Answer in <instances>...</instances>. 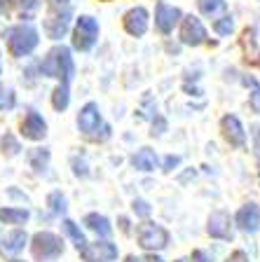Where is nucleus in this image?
<instances>
[{"instance_id":"1","label":"nucleus","mask_w":260,"mask_h":262,"mask_svg":"<svg viewBox=\"0 0 260 262\" xmlns=\"http://www.w3.org/2000/svg\"><path fill=\"white\" fill-rule=\"evenodd\" d=\"M40 73L47 77H59L64 84H68L75 73V66H73V56L68 47H54L47 54V59L40 66Z\"/></svg>"},{"instance_id":"2","label":"nucleus","mask_w":260,"mask_h":262,"mask_svg":"<svg viewBox=\"0 0 260 262\" xmlns=\"http://www.w3.org/2000/svg\"><path fill=\"white\" fill-rule=\"evenodd\" d=\"M77 126H80L82 136L89 141H106L110 136V126L103 122L96 103H87L77 115Z\"/></svg>"},{"instance_id":"3","label":"nucleus","mask_w":260,"mask_h":262,"mask_svg":"<svg viewBox=\"0 0 260 262\" xmlns=\"http://www.w3.org/2000/svg\"><path fill=\"white\" fill-rule=\"evenodd\" d=\"M38 31L31 26V24H19L7 33V45H10V52L14 56H26L31 54L33 49L38 47Z\"/></svg>"},{"instance_id":"4","label":"nucleus","mask_w":260,"mask_h":262,"mask_svg":"<svg viewBox=\"0 0 260 262\" xmlns=\"http://www.w3.org/2000/svg\"><path fill=\"white\" fill-rule=\"evenodd\" d=\"M31 251L35 260H56L64 253V241L52 232H38L31 241Z\"/></svg>"},{"instance_id":"5","label":"nucleus","mask_w":260,"mask_h":262,"mask_svg":"<svg viewBox=\"0 0 260 262\" xmlns=\"http://www.w3.org/2000/svg\"><path fill=\"white\" fill-rule=\"evenodd\" d=\"M169 244V232L157 223H143L138 227V246L146 251H162Z\"/></svg>"},{"instance_id":"6","label":"nucleus","mask_w":260,"mask_h":262,"mask_svg":"<svg viewBox=\"0 0 260 262\" xmlns=\"http://www.w3.org/2000/svg\"><path fill=\"white\" fill-rule=\"evenodd\" d=\"M96 38H98V24L96 19L92 16H80L77 19V26H75V35H73V47L80 49V52H87L96 45Z\"/></svg>"},{"instance_id":"7","label":"nucleus","mask_w":260,"mask_h":262,"mask_svg":"<svg viewBox=\"0 0 260 262\" xmlns=\"http://www.w3.org/2000/svg\"><path fill=\"white\" fill-rule=\"evenodd\" d=\"M80 255L85 262H113L117 257V246L110 241H96V244H85L80 248Z\"/></svg>"},{"instance_id":"8","label":"nucleus","mask_w":260,"mask_h":262,"mask_svg":"<svg viewBox=\"0 0 260 262\" xmlns=\"http://www.w3.org/2000/svg\"><path fill=\"white\" fill-rule=\"evenodd\" d=\"M181 40L183 45L190 47H197V45L206 42V28L202 26V21L197 16H183V24H181Z\"/></svg>"},{"instance_id":"9","label":"nucleus","mask_w":260,"mask_h":262,"mask_svg":"<svg viewBox=\"0 0 260 262\" xmlns=\"http://www.w3.org/2000/svg\"><path fill=\"white\" fill-rule=\"evenodd\" d=\"M221 129H223V136H225V141H228L232 147H244L246 131H244L242 122H239L234 115H225V117H223V120H221Z\"/></svg>"},{"instance_id":"10","label":"nucleus","mask_w":260,"mask_h":262,"mask_svg":"<svg viewBox=\"0 0 260 262\" xmlns=\"http://www.w3.org/2000/svg\"><path fill=\"white\" fill-rule=\"evenodd\" d=\"M122 24H125V31L129 33V35L141 38V35H146V31H148V12L143 10V7H131V10L125 14Z\"/></svg>"},{"instance_id":"11","label":"nucleus","mask_w":260,"mask_h":262,"mask_svg":"<svg viewBox=\"0 0 260 262\" xmlns=\"http://www.w3.org/2000/svg\"><path fill=\"white\" fill-rule=\"evenodd\" d=\"M183 19V14H181V10L178 7H169V5H164V3H159L157 5V10H155V26L159 28V33H171L173 31V26Z\"/></svg>"},{"instance_id":"12","label":"nucleus","mask_w":260,"mask_h":262,"mask_svg":"<svg viewBox=\"0 0 260 262\" xmlns=\"http://www.w3.org/2000/svg\"><path fill=\"white\" fill-rule=\"evenodd\" d=\"M68 26H71V12H68V10L52 12V14L45 19V31H47V35L52 40L64 38L66 31H68Z\"/></svg>"},{"instance_id":"13","label":"nucleus","mask_w":260,"mask_h":262,"mask_svg":"<svg viewBox=\"0 0 260 262\" xmlns=\"http://www.w3.org/2000/svg\"><path fill=\"white\" fill-rule=\"evenodd\" d=\"M237 227L242 229V232H249V234H253V232H258L260 229V208L255 206V204H246V206H242L237 211Z\"/></svg>"},{"instance_id":"14","label":"nucleus","mask_w":260,"mask_h":262,"mask_svg":"<svg viewBox=\"0 0 260 262\" xmlns=\"http://www.w3.org/2000/svg\"><path fill=\"white\" fill-rule=\"evenodd\" d=\"M206 232L213 236V239H223V241H230L232 239V227H230V215L223 211H216L209 215V227Z\"/></svg>"},{"instance_id":"15","label":"nucleus","mask_w":260,"mask_h":262,"mask_svg":"<svg viewBox=\"0 0 260 262\" xmlns=\"http://www.w3.org/2000/svg\"><path fill=\"white\" fill-rule=\"evenodd\" d=\"M22 134L31 141H43L45 134H47V124H45L43 115L38 113H28L26 120L22 122Z\"/></svg>"},{"instance_id":"16","label":"nucleus","mask_w":260,"mask_h":262,"mask_svg":"<svg viewBox=\"0 0 260 262\" xmlns=\"http://www.w3.org/2000/svg\"><path fill=\"white\" fill-rule=\"evenodd\" d=\"M242 47H244V54L249 63H260V47L255 42V31L253 28H246L244 35H242Z\"/></svg>"},{"instance_id":"17","label":"nucleus","mask_w":260,"mask_h":262,"mask_svg":"<svg viewBox=\"0 0 260 262\" xmlns=\"http://www.w3.org/2000/svg\"><path fill=\"white\" fill-rule=\"evenodd\" d=\"M131 164H134V169H138V171H152L155 169V164H157L155 150H150V147L138 150V152L131 157Z\"/></svg>"},{"instance_id":"18","label":"nucleus","mask_w":260,"mask_h":262,"mask_svg":"<svg viewBox=\"0 0 260 262\" xmlns=\"http://www.w3.org/2000/svg\"><path fill=\"white\" fill-rule=\"evenodd\" d=\"M85 225L92 229V232H96L98 236H110V232H113L108 218H103V215H98V213H89V215L85 218Z\"/></svg>"},{"instance_id":"19","label":"nucleus","mask_w":260,"mask_h":262,"mask_svg":"<svg viewBox=\"0 0 260 262\" xmlns=\"http://www.w3.org/2000/svg\"><path fill=\"white\" fill-rule=\"evenodd\" d=\"M26 241H28L26 232L16 229V232H12V234H7L5 239H3V251L5 253H19V251H24Z\"/></svg>"},{"instance_id":"20","label":"nucleus","mask_w":260,"mask_h":262,"mask_svg":"<svg viewBox=\"0 0 260 262\" xmlns=\"http://www.w3.org/2000/svg\"><path fill=\"white\" fill-rule=\"evenodd\" d=\"M0 220L7 225H22L28 220L26 208H0Z\"/></svg>"},{"instance_id":"21","label":"nucleus","mask_w":260,"mask_h":262,"mask_svg":"<svg viewBox=\"0 0 260 262\" xmlns=\"http://www.w3.org/2000/svg\"><path fill=\"white\" fill-rule=\"evenodd\" d=\"M68 103H71V94H68V84H64L61 82L59 87L54 89V96H52V105H54L56 110H66L68 108Z\"/></svg>"},{"instance_id":"22","label":"nucleus","mask_w":260,"mask_h":262,"mask_svg":"<svg viewBox=\"0 0 260 262\" xmlns=\"http://www.w3.org/2000/svg\"><path fill=\"white\" fill-rule=\"evenodd\" d=\"M64 232H66V234H68V236H71V239H73V244L77 246V251H80L82 246L87 244V241H85V234H82V232H80V227H77V225L73 223V220H64Z\"/></svg>"},{"instance_id":"23","label":"nucleus","mask_w":260,"mask_h":262,"mask_svg":"<svg viewBox=\"0 0 260 262\" xmlns=\"http://www.w3.org/2000/svg\"><path fill=\"white\" fill-rule=\"evenodd\" d=\"M244 84L251 87V108L260 115V82L255 77H244Z\"/></svg>"},{"instance_id":"24","label":"nucleus","mask_w":260,"mask_h":262,"mask_svg":"<svg viewBox=\"0 0 260 262\" xmlns=\"http://www.w3.org/2000/svg\"><path fill=\"white\" fill-rule=\"evenodd\" d=\"M47 162H49L47 150H35V152H31V166L35 171H45L47 169Z\"/></svg>"},{"instance_id":"25","label":"nucleus","mask_w":260,"mask_h":262,"mask_svg":"<svg viewBox=\"0 0 260 262\" xmlns=\"http://www.w3.org/2000/svg\"><path fill=\"white\" fill-rule=\"evenodd\" d=\"M47 204H49V208H52L54 213H64L66 211V196L61 194V192H52L49 199H47Z\"/></svg>"},{"instance_id":"26","label":"nucleus","mask_w":260,"mask_h":262,"mask_svg":"<svg viewBox=\"0 0 260 262\" xmlns=\"http://www.w3.org/2000/svg\"><path fill=\"white\" fill-rule=\"evenodd\" d=\"M197 5H199L202 14H213V12H218L225 3H223V0H197Z\"/></svg>"},{"instance_id":"27","label":"nucleus","mask_w":260,"mask_h":262,"mask_svg":"<svg viewBox=\"0 0 260 262\" xmlns=\"http://www.w3.org/2000/svg\"><path fill=\"white\" fill-rule=\"evenodd\" d=\"M213 28H216L218 35H230V33L234 31V21L230 16H223V19H218V21L213 24Z\"/></svg>"},{"instance_id":"28","label":"nucleus","mask_w":260,"mask_h":262,"mask_svg":"<svg viewBox=\"0 0 260 262\" xmlns=\"http://www.w3.org/2000/svg\"><path fill=\"white\" fill-rule=\"evenodd\" d=\"M16 103V96L12 89H0V110H10L14 108Z\"/></svg>"},{"instance_id":"29","label":"nucleus","mask_w":260,"mask_h":262,"mask_svg":"<svg viewBox=\"0 0 260 262\" xmlns=\"http://www.w3.org/2000/svg\"><path fill=\"white\" fill-rule=\"evenodd\" d=\"M7 150V155H16L19 150H22V145H19V141H16L12 134H5V138H3V152Z\"/></svg>"},{"instance_id":"30","label":"nucleus","mask_w":260,"mask_h":262,"mask_svg":"<svg viewBox=\"0 0 260 262\" xmlns=\"http://www.w3.org/2000/svg\"><path fill=\"white\" fill-rule=\"evenodd\" d=\"M134 213L136 215H141V218H148V215H150V204L143 202V199H136L134 202Z\"/></svg>"},{"instance_id":"31","label":"nucleus","mask_w":260,"mask_h":262,"mask_svg":"<svg viewBox=\"0 0 260 262\" xmlns=\"http://www.w3.org/2000/svg\"><path fill=\"white\" fill-rule=\"evenodd\" d=\"M181 164V157H176V155H169L167 159H164V171H173L176 166Z\"/></svg>"},{"instance_id":"32","label":"nucleus","mask_w":260,"mask_h":262,"mask_svg":"<svg viewBox=\"0 0 260 262\" xmlns=\"http://www.w3.org/2000/svg\"><path fill=\"white\" fill-rule=\"evenodd\" d=\"M225 262H249V255H246L244 251H234Z\"/></svg>"},{"instance_id":"33","label":"nucleus","mask_w":260,"mask_h":262,"mask_svg":"<svg viewBox=\"0 0 260 262\" xmlns=\"http://www.w3.org/2000/svg\"><path fill=\"white\" fill-rule=\"evenodd\" d=\"M192 262H211V257L206 255L204 251H195L192 253Z\"/></svg>"},{"instance_id":"34","label":"nucleus","mask_w":260,"mask_h":262,"mask_svg":"<svg viewBox=\"0 0 260 262\" xmlns=\"http://www.w3.org/2000/svg\"><path fill=\"white\" fill-rule=\"evenodd\" d=\"M19 5H22L24 10H35V7L40 5V0H19Z\"/></svg>"},{"instance_id":"35","label":"nucleus","mask_w":260,"mask_h":262,"mask_svg":"<svg viewBox=\"0 0 260 262\" xmlns=\"http://www.w3.org/2000/svg\"><path fill=\"white\" fill-rule=\"evenodd\" d=\"M143 262H164V260L159 255H152V253H150V255H146V260H143Z\"/></svg>"},{"instance_id":"36","label":"nucleus","mask_w":260,"mask_h":262,"mask_svg":"<svg viewBox=\"0 0 260 262\" xmlns=\"http://www.w3.org/2000/svg\"><path fill=\"white\" fill-rule=\"evenodd\" d=\"M52 3H54V5H68L71 0H52Z\"/></svg>"},{"instance_id":"37","label":"nucleus","mask_w":260,"mask_h":262,"mask_svg":"<svg viewBox=\"0 0 260 262\" xmlns=\"http://www.w3.org/2000/svg\"><path fill=\"white\" fill-rule=\"evenodd\" d=\"M5 7H7V0H0V12H5Z\"/></svg>"},{"instance_id":"38","label":"nucleus","mask_w":260,"mask_h":262,"mask_svg":"<svg viewBox=\"0 0 260 262\" xmlns=\"http://www.w3.org/2000/svg\"><path fill=\"white\" fill-rule=\"evenodd\" d=\"M125 262H141V260H138V257H134V255H129Z\"/></svg>"},{"instance_id":"39","label":"nucleus","mask_w":260,"mask_h":262,"mask_svg":"<svg viewBox=\"0 0 260 262\" xmlns=\"http://www.w3.org/2000/svg\"><path fill=\"white\" fill-rule=\"evenodd\" d=\"M12 262H24V260H12Z\"/></svg>"}]
</instances>
